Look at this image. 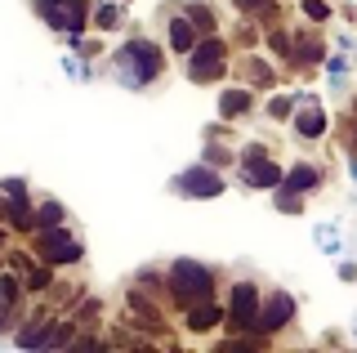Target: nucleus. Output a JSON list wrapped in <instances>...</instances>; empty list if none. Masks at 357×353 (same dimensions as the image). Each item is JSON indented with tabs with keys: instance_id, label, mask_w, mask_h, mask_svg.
Masks as SVG:
<instances>
[{
	"instance_id": "1",
	"label": "nucleus",
	"mask_w": 357,
	"mask_h": 353,
	"mask_svg": "<svg viewBox=\"0 0 357 353\" xmlns=\"http://www.w3.org/2000/svg\"><path fill=\"white\" fill-rule=\"evenodd\" d=\"M299 130H304V135H317V130H321V117H317V112H308L304 121H299Z\"/></svg>"
}]
</instances>
